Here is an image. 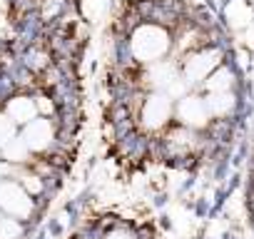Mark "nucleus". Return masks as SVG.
<instances>
[{"label": "nucleus", "instance_id": "nucleus-8", "mask_svg": "<svg viewBox=\"0 0 254 239\" xmlns=\"http://www.w3.org/2000/svg\"><path fill=\"white\" fill-rule=\"evenodd\" d=\"M204 102H207L212 117H227L237 107V97L232 92H209V97Z\"/></svg>", "mask_w": 254, "mask_h": 239}, {"label": "nucleus", "instance_id": "nucleus-11", "mask_svg": "<svg viewBox=\"0 0 254 239\" xmlns=\"http://www.w3.org/2000/svg\"><path fill=\"white\" fill-rule=\"evenodd\" d=\"M25 229H23V222L20 219H13L8 214L0 217V239H23Z\"/></svg>", "mask_w": 254, "mask_h": 239}, {"label": "nucleus", "instance_id": "nucleus-7", "mask_svg": "<svg viewBox=\"0 0 254 239\" xmlns=\"http://www.w3.org/2000/svg\"><path fill=\"white\" fill-rule=\"evenodd\" d=\"M5 115L13 120L15 125H28V122H33L35 120V115H38V105L30 100V97H13L10 102H8V107H5Z\"/></svg>", "mask_w": 254, "mask_h": 239}, {"label": "nucleus", "instance_id": "nucleus-3", "mask_svg": "<svg viewBox=\"0 0 254 239\" xmlns=\"http://www.w3.org/2000/svg\"><path fill=\"white\" fill-rule=\"evenodd\" d=\"M177 120L182 122V127H190V130L197 132V130H204L209 125L212 115H209V107H207L204 100L187 95L177 102Z\"/></svg>", "mask_w": 254, "mask_h": 239}, {"label": "nucleus", "instance_id": "nucleus-15", "mask_svg": "<svg viewBox=\"0 0 254 239\" xmlns=\"http://www.w3.org/2000/svg\"><path fill=\"white\" fill-rule=\"evenodd\" d=\"M38 112H43V115H50L53 112V102L48 100V97H38Z\"/></svg>", "mask_w": 254, "mask_h": 239}, {"label": "nucleus", "instance_id": "nucleus-9", "mask_svg": "<svg viewBox=\"0 0 254 239\" xmlns=\"http://www.w3.org/2000/svg\"><path fill=\"white\" fill-rule=\"evenodd\" d=\"M232 85H234V72L229 67H217L204 80V87L209 92H232Z\"/></svg>", "mask_w": 254, "mask_h": 239}, {"label": "nucleus", "instance_id": "nucleus-4", "mask_svg": "<svg viewBox=\"0 0 254 239\" xmlns=\"http://www.w3.org/2000/svg\"><path fill=\"white\" fill-rule=\"evenodd\" d=\"M172 120V97L165 92H155L142 105V125L147 130H162Z\"/></svg>", "mask_w": 254, "mask_h": 239}, {"label": "nucleus", "instance_id": "nucleus-10", "mask_svg": "<svg viewBox=\"0 0 254 239\" xmlns=\"http://www.w3.org/2000/svg\"><path fill=\"white\" fill-rule=\"evenodd\" d=\"M3 157L8 162H28L30 160V147H28V142L23 137H15V140H10L3 147Z\"/></svg>", "mask_w": 254, "mask_h": 239}, {"label": "nucleus", "instance_id": "nucleus-13", "mask_svg": "<svg viewBox=\"0 0 254 239\" xmlns=\"http://www.w3.org/2000/svg\"><path fill=\"white\" fill-rule=\"evenodd\" d=\"M23 187L35 197V194H40V192H43V187H45V184H43V179H40L38 175H25V177H23Z\"/></svg>", "mask_w": 254, "mask_h": 239}, {"label": "nucleus", "instance_id": "nucleus-16", "mask_svg": "<svg viewBox=\"0 0 254 239\" xmlns=\"http://www.w3.org/2000/svg\"><path fill=\"white\" fill-rule=\"evenodd\" d=\"M0 217H3V209H0Z\"/></svg>", "mask_w": 254, "mask_h": 239}, {"label": "nucleus", "instance_id": "nucleus-2", "mask_svg": "<svg viewBox=\"0 0 254 239\" xmlns=\"http://www.w3.org/2000/svg\"><path fill=\"white\" fill-rule=\"evenodd\" d=\"M0 209L13 219L28 222L35 212V202L33 194L20 182H3L0 184Z\"/></svg>", "mask_w": 254, "mask_h": 239}, {"label": "nucleus", "instance_id": "nucleus-1", "mask_svg": "<svg viewBox=\"0 0 254 239\" xmlns=\"http://www.w3.org/2000/svg\"><path fill=\"white\" fill-rule=\"evenodd\" d=\"M167 50H170V35L160 25H142L132 35V53L137 60L157 62L167 55Z\"/></svg>", "mask_w": 254, "mask_h": 239}, {"label": "nucleus", "instance_id": "nucleus-6", "mask_svg": "<svg viewBox=\"0 0 254 239\" xmlns=\"http://www.w3.org/2000/svg\"><path fill=\"white\" fill-rule=\"evenodd\" d=\"M20 137L28 142L30 152H45V150H50V145H53L55 130H53L50 120L35 117L33 122H28V125L23 127V135H20Z\"/></svg>", "mask_w": 254, "mask_h": 239}, {"label": "nucleus", "instance_id": "nucleus-14", "mask_svg": "<svg viewBox=\"0 0 254 239\" xmlns=\"http://www.w3.org/2000/svg\"><path fill=\"white\" fill-rule=\"evenodd\" d=\"M102 239H137L130 229H110Z\"/></svg>", "mask_w": 254, "mask_h": 239}, {"label": "nucleus", "instance_id": "nucleus-5", "mask_svg": "<svg viewBox=\"0 0 254 239\" xmlns=\"http://www.w3.org/2000/svg\"><path fill=\"white\" fill-rule=\"evenodd\" d=\"M219 60H222V53L214 50V48L212 50H199V53L190 55L187 62H185V80L190 85H197V82L207 80L219 67Z\"/></svg>", "mask_w": 254, "mask_h": 239}, {"label": "nucleus", "instance_id": "nucleus-12", "mask_svg": "<svg viewBox=\"0 0 254 239\" xmlns=\"http://www.w3.org/2000/svg\"><path fill=\"white\" fill-rule=\"evenodd\" d=\"M10 140H15V122L8 115H0V150H3Z\"/></svg>", "mask_w": 254, "mask_h": 239}]
</instances>
